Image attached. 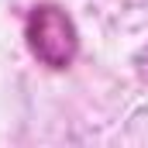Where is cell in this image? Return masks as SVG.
<instances>
[{
    "label": "cell",
    "mask_w": 148,
    "mask_h": 148,
    "mask_svg": "<svg viewBox=\"0 0 148 148\" xmlns=\"http://www.w3.org/2000/svg\"><path fill=\"white\" fill-rule=\"evenodd\" d=\"M131 69H134V76H138L141 83H148V41L141 45V48H134V55H131Z\"/></svg>",
    "instance_id": "obj_2"
},
{
    "label": "cell",
    "mask_w": 148,
    "mask_h": 148,
    "mask_svg": "<svg viewBox=\"0 0 148 148\" xmlns=\"http://www.w3.org/2000/svg\"><path fill=\"white\" fill-rule=\"evenodd\" d=\"M24 41L45 69H69L79 55V28L59 3H35L24 17Z\"/></svg>",
    "instance_id": "obj_1"
}]
</instances>
